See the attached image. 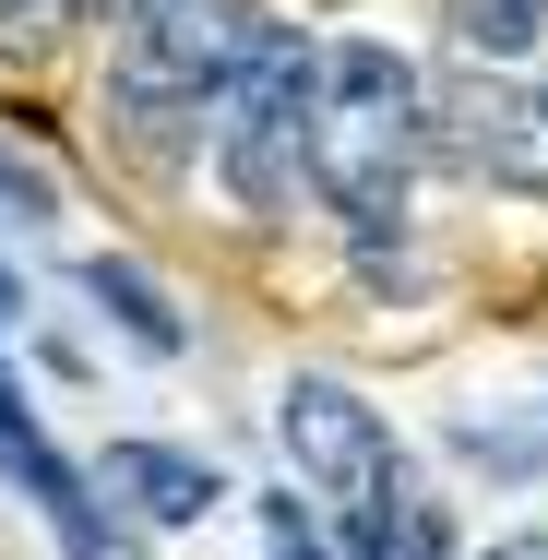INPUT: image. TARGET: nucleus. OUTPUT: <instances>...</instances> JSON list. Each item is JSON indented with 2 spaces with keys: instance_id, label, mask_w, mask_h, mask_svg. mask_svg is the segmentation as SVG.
I'll return each instance as SVG.
<instances>
[{
  "instance_id": "f257e3e1",
  "label": "nucleus",
  "mask_w": 548,
  "mask_h": 560,
  "mask_svg": "<svg viewBox=\"0 0 548 560\" xmlns=\"http://www.w3.org/2000/svg\"><path fill=\"white\" fill-rule=\"evenodd\" d=\"M418 155H430V72H418L394 36H334L323 72H311V143H299V179H311L323 215L358 238V262H370L382 238H406Z\"/></svg>"
},
{
  "instance_id": "f03ea898",
  "label": "nucleus",
  "mask_w": 548,
  "mask_h": 560,
  "mask_svg": "<svg viewBox=\"0 0 548 560\" xmlns=\"http://www.w3.org/2000/svg\"><path fill=\"white\" fill-rule=\"evenodd\" d=\"M263 36H275L263 0H108V108L167 143L179 119L226 108Z\"/></svg>"
},
{
  "instance_id": "7ed1b4c3",
  "label": "nucleus",
  "mask_w": 548,
  "mask_h": 560,
  "mask_svg": "<svg viewBox=\"0 0 548 560\" xmlns=\"http://www.w3.org/2000/svg\"><path fill=\"white\" fill-rule=\"evenodd\" d=\"M275 442L299 465V489L334 501V525H346V549L370 560L394 537V513L418 501V477H406V442L382 430V406L358 394V382H334V370H299L287 394H275Z\"/></svg>"
},
{
  "instance_id": "20e7f679",
  "label": "nucleus",
  "mask_w": 548,
  "mask_h": 560,
  "mask_svg": "<svg viewBox=\"0 0 548 560\" xmlns=\"http://www.w3.org/2000/svg\"><path fill=\"white\" fill-rule=\"evenodd\" d=\"M311 72H323V48H311L299 24H275V36L250 48V72L226 84L215 155H226V179H238V203H250V215L299 191V143H311Z\"/></svg>"
},
{
  "instance_id": "39448f33",
  "label": "nucleus",
  "mask_w": 548,
  "mask_h": 560,
  "mask_svg": "<svg viewBox=\"0 0 548 560\" xmlns=\"http://www.w3.org/2000/svg\"><path fill=\"white\" fill-rule=\"evenodd\" d=\"M430 143L465 167V179H489V191H537V203H548V96L501 84L489 60H465V72H441V84H430Z\"/></svg>"
},
{
  "instance_id": "423d86ee",
  "label": "nucleus",
  "mask_w": 548,
  "mask_h": 560,
  "mask_svg": "<svg viewBox=\"0 0 548 560\" xmlns=\"http://www.w3.org/2000/svg\"><path fill=\"white\" fill-rule=\"evenodd\" d=\"M0 465L24 477V501H36L48 525H60V549H72V560H119V537L96 525V501H84V477H72V465L48 453V430H36V406L12 394V370H0Z\"/></svg>"
},
{
  "instance_id": "0eeeda50",
  "label": "nucleus",
  "mask_w": 548,
  "mask_h": 560,
  "mask_svg": "<svg viewBox=\"0 0 548 560\" xmlns=\"http://www.w3.org/2000/svg\"><path fill=\"white\" fill-rule=\"evenodd\" d=\"M96 477H108V501H131L143 525H203V513L226 501V477H215L191 442H143V430H119Z\"/></svg>"
},
{
  "instance_id": "6e6552de",
  "label": "nucleus",
  "mask_w": 548,
  "mask_h": 560,
  "mask_svg": "<svg viewBox=\"0 0 548 560\" xmlns=\"http://www.w3.org/2000/svg\"><path fill=\"white\" fill-rule=\"evenodd\" d=\"M84 299H96V323H108L131 358H191V323H179V299L131 262V250H84Z\"/></svg>"
},
{
  "instance_id": "1a4fd4ad",
  "label": "nucleus",
  "mask_w": 548,
  "mask_h": 560,
  "mask_svg": "<svg viewBox=\"0 0 548 560\" xmlns=\"http://www.w3.org/2000/svg\"><path fill=\"white\" fill-rule=\"evenodd\" d=\"M453 12V36H465V60H525L548 36V0H441Z\"/></svg>"
},
{
  "instance_id": "9d476101",
  "label": "nucleus",
  "mask_w": 548,
  "mask_h": 560,
  "mask_svg": "<svg viewBox=\"0 0 548 560\" xmlns=\"http://www.w3.org/2000/svg\"><path fill=\"white\" fill-rule=\"evenodd\" d=\"M453 453L489 465V477H537L548 465V430H513V418H453Z\"/></svg>"
},
{
  "instance_id": "9b49d317",
  "label": "nucleus",
  "mask_w": 548,
  "mask_h": 560,
  "mask_svg": "<svg viewBox=\"0 0 548 560\" xmlns=\"http://www.w3.org/2000/svg\"><path fill=\"white\" fill-rule=\"evenodd\" d=\"M263 513V560H334V537H323V513L299 501V489H263L250 501Z\"/></svg>"
},
{
  "instance_id": "f8f14e48",
  "label": "nucleus",
  "mask_w": 548,
  "mask_h": 560,
  "mask_svg": "<svg viewBox=\"0 0 548 560\" xmlns=\"http://www.w3.org/2000/svg\"><path fill=\"white\" fill-rule=\"evenodd\" d=\"M84 24V0H0V60H48Z\"/></svg>"
},
{
  "instance_id": "ddd939ff",
  "label": "nucleus",
  "mask_w": 548,
  "mask_h": 560,
  "mask_svg": "<svg viewBox=\"0 0 548 560\" xmlns=\"http://www.w3.org/2000/svg\"><path fill=\"white\" fill-rule=\"evenodd\" d=\"M0 226H60V179L24 143H0Z\"/></svg>"
},
{
  "instance_id": "4468645a",
  "label": "nucleus",
  "mask_w": 548,
  "mask_h": 560,
  "mask_svg": "<svg viewBox=\"0 0 548 560\" xmlns=\"http://www.w3.org/2000/svg\"><path fill=\"white\" fill-rule=\"evenodd\" d=\"M12 323H24V275L0 262V346H12Z\"/></svg>"
},
{
  "instance_id": "2eb2a0df",
  "label": "nucleus",
  "mask_w": 548,
  "mask_h": 560,
  "mask_svg": "<svg viewBox=\"0 0 548 560\" xmlns=\"http://www.w3.org/2000/svg\"><path fill=\"white\" fill-rule=\"evenodd\" d=\"M489 560H537V549H489Z\"/></svg>"
}]
</instances>
